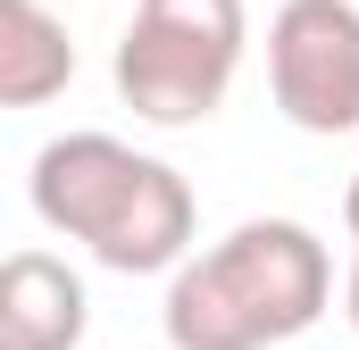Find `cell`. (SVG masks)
Instances as JSON below:
<instances>
[{"label":"cell","mask_w":359,"mask_h":350,"mask_svg":"<svg viewBox=\"0 0 359 350\" xmlns=\"http://www.w3.org/2000/svg\"><path fill=\"white\" fill-rule=\"evenodd\" d=\"M34 217L67 242H84L109 275H176L192 259L201 209L168 159L117 142V134H59L34 150Z\"/></svg>","instance_id":"obj_1"},{"label":"cell","mask_w":359,"mask_h":350,"mask_svg":"<svg viewBox=\"0 0 359 350\" xmlns=\"http://www.w3.org/2000/svg\"><path fill=\"white\" fill-rule=\"evenodd\" d=\"M334 309V251L301 217H243L168 275L176 350H276Z\"/></svg>","instance_id":"obj_2"},{"label":"cell","mask_w":359,"mask_h":350,"mask_svg":"<svg viewBox=\"0 0 359 350\" xmlns=\"http://www.w3.org/2000/svg\"><path fill=\"white\" fill-rule=\"evenodd\" d=\"M243 42H251L243 0H134L117 34V100L159 134L201 125L226 108Z\"/></svg>","instance_id":"obj_3"},{"label":"cell","mask_w":359,"mask_h":350,"mask_svg":"<svg viewBox=\"0 0 359 350\" xmlns=\"http://www.w3.org/2000/svg\"><path fill=\"white\" fill-rule=\"evenodd\" d=\"M268 92L301 134H359V0H284L268 17Z\"/></svg>","instance_id":"obj_4"},{"label":"cell","mask_w":359,"mask_h":350,"mask_svg":"<svg viewBox=\"0 0 359 350\" xmlns=\"http://www.w3.org/2000/svg\"><path fill=\"white\" fill-rule=\"evenodd\" d=\"M92 326L84 275L50 251H8L0 267V350H76Z\"/></svg>","instance_id":"obj_5"},{"label":"cell","mask_w":359,"mask_h":350,"mask_svg":"<svg viewBox=\"0 0 359 350\" xmlns=\"http://www.w3.org/2000/svg\"><path fill=\"white\" fill-rule=\"evenodd\" d=\"M76 84V34L42 0H0V100L42 108Z\"/></svg>","instance_id":"obj_6"},{"label":"cell","mask_w":359,"mask_h":350,"mask_svg":"<svg viewBox=\"0 0 359 350\" xmlns=\"http://www.w3.org/2000/svg\"><path fill=\"white\" fill-rule=\"evenodd\" d=\"M343 317H351V334H359V251H351V275H343Z\"/></svg>","instance_id":"obj_7"},{"label":"cell","mask_w":359,"mask_h":350,"mask_svg":"<svg viewBox=\"0 0 359 350\" xmlns=\"http://www.w3.org/2000/svg\"><path fill=\"white\" fill-rule=\"evenodd\" d=\"M343 225H351V251H359V175H351V192H343Z\"/></svg>","instance_id":"obj_8"}]
</instances>
